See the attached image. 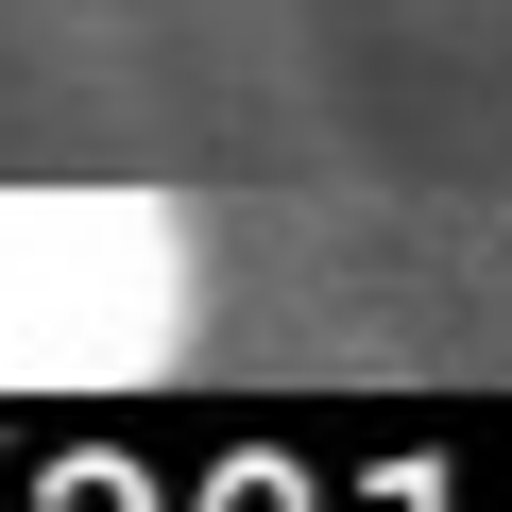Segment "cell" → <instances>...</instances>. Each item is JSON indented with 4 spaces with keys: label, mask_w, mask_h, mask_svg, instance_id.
Listing matches in <instances>:
<instances>
[{
    "label": "cell",
    "mask_w": 512,
    "mask_h": 512,
    "mask_svg": "<svg viewBox=\"0 0 512 512\" xmlns=\"http://www.w3.org/2000/svg\"><path fill=\"white\" fill-rule=\"evenodd\" d=\"M188 342V239L137 188H0V393H120Z\"/></svg>",
    "instance_id": "6da1fadb"
}]
</instances>
